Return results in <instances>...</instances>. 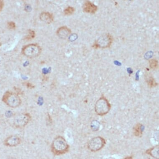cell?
<instances>
[{"mask_svg": "<svg viewBox=\"0 0 159 159\" xmlns=\"http://www.w3.org/2000/svg\"><path fill=\"white\" fill-rule=\"evenodd\" d=\"M150 68L152 69H156L158 67V61L155 59L151 60L150 61Z\"/></svg>", "mask_w": 159, "mask_h": 159, "instance_id": "cell-15", "label": "cell"}, {"mask_svg": "<svg viewBox=\"0 0 159 159\" xmlns=\"http://www.w3.org/2000/svg\"><path fill=\"white\" fill-rule=\"evenodd\" d=\"M75 11V9L73 7H69L65 9L64 12L66 15H70L74 13Z\"/></svg>", "mask_w": 159, "mask_h": 159, "instance_id": "cell-14", "label": "cell"}, {"mask_svg": "<svg viewBox=\"0 0 159 159\" xmlns=\"http://www.w3.org/2000/svg\"><path fill=\"white\" fill-rule=\"evenodd\" d=\"M35 36V33L34 31L32 30H29V35H28L27 39H31L34 38Z\"/></svg>", "mask_w": 159, "mask_h": 159, "instance_id": "cell-17", "label": "cell"}, {"mask_svg": "<svg viewBox=\"0 0 159 159\" xmlns=\"http://www.w3.org/2000/svg\"><path fill=\"white\" fill-rule=\"evenodd\" d=\"M113 41V38L109 34H107L105 37L98 41L93 45V47L95 48H106L110 47Z\"/></svg>", "mask_w": 159, "mask_h": 159, "instance_id": "cell-7", "label": "cell"}, {"mask_svg": "<svg viewBox=\"0 0 159 159\" xmlns=\"http://www.w3.org/2000/svg\"><path fill=\"white\" fill-rule=\"evenodd\" d=\"M83 10L85 13L94 14L98 10L97 6L89 1L84 2Z\"/></svg>", "mask_w": 159, "mask_h": 159, "instance_id": "cell-9", "label": "cell"}, {"mask_svg": "<svg viewBox=\"0 0 159 159\" xmlns=\"http://www.w3.org/2000/svg\"><path fill=\"white\" fill-rule=\"evenodd\" d=\"M31 119V116L29 113L19 114L14 117L13 125L17 128H24L29 124Z\"/></svg>", "mask_w": 159, "mask_h": 159, "instance_id": "cell-5", "label": "cell"}, {"mask_svg": "<svg viewBox=\"0 0 159 159\" xmlns=\"http://www.w3.org/2000/svg\"><path fill=\"white\" fill-rule=\"evenodd\" d=\"M71 30L66 26H62L59 28L57 31V34L59 37L65 39L71 34Z\"/></svg>", "mask_w": 159, "mask_h": 159, "instance_id": "cell-10", "label": "cell"}, {"mask_svg": "<svg viewBox=\"0 0 159 159\" xmlns=\"http://www.w3.org/2000/svg\"><path fill=\"white\" fill-rule=\"evenodd\" d=\"M2 101L9 107L16 108L21 104L22 101L20 97L15 93L7 91L3 95Z\"/></svg>", "mask_w": 159, "mask_h": 159, "instance_id": "cell-2", "label": "cell"}, {"mask_svg": "<svg viewBox=\"0 0 159 159\" xmlns=\"http://www.w3.org/2000/svg\"><path fill=\"white\" fill-rule=\"evenodd\" d=\"M146 153L152 157L156 159H159V146L157 145L146 151Z\"/></svg>", "mask_w": 159, "mask_h": 159, "instance_id": "cell-12", "label": "cell"}, {"mask_svg": "<svg viewBox=\"0 0 159 159\" xmlns=\"http://www.w3.org/2000/svg\"><path fill=\"white\" fill-rule=\"evenodd\" d=\"M40 19L44 22L50 24L53 21V17L52 14L49 12H43L40 16Z\"/></svg>", "mask_w": 159, "mask_h": 159, "instance_id": "cell-11", "label": "cell"}, {"mask_svg": "<svg viewBox=\"0 0 159 159\" xmlns=\"http://www.w3.org/2000/svg\"><path fill=\"white\" fill-rule=\"evenodd\" d=\"M3 5H4V2L3 1L0 0V11L3 9Z\"/></svg>", "mask_w": 159, "mask_h": 159, "instance_id": "cell-19", "label": "cell"}, {"mask_svg": "<svg viewBox=\"0 0 159 159\" xmlns=\"http://www.w3.org/2000/svg\"><path fill=\"white\" fill-rule=\"evenodd\" d=\"M8 28L10 29H16V24L13 22H10L8 23Z\"/></svg>", "mask_w": 159, "mask_h": 159, "instance_id": "cell-18", "label": "cell"}, {"mask_svg": "<svg viewBox=\"0 0 159 159\" xmlns=\"http://www.w3.org/2000/svg\"><path fill=\"white\" fill-rule=\"evenodd\" d=\"M150 79L148 80V84L149 86L150 87H153L155 86H156L157 84H156V83L155 82V80L153 78H152V77H150Z\"/></svg>", "mask_w": 159, "mask_h": 159, "instance_id": "cell-16", "label": "cell"}, {"mask_svg": "<svg viewBox=\"0 0 159 159\" xmlns=\"http://www.w3.org/2000/svg\"><path fill=\"white\" fill-rule=\"evenodd\" d=\"M22 52L27 57H34L39 56L41 52V48L36 44H30L24 46Z\"/></svg>", "mask_w": 159, "mask_h": 159, "instance_id": "cell-6", "label": "cell"}, {"mask_svg": "<svg viewBox=\"0 0 159 159\" xmlns=\"http://www.w3.org/2000/svg\"><path fill=\"white\" fill-rule=\"evenodd\" d=\"M106 140L101 137L92 138L88 143V148L90 151L96 152L101 150L106 145Z\"/></svg>", "mask_w": 159, "mask_h": 159, "instance_id": "cell-4", "label": "cell"}, {"mask_svg": "<svg viewBox=\"0 0 159 159\" xmlns=\"http://www.w3.org/2000/svg\"><path fill=\"white\" fill-rule=\"evenodd\" d=\"M69 148V145L66 139L61 136H58L52 142L51 151L55 155L59 156L68 152Z\"/></svg>", "mask_w": 159, "mask_h": 159, "instance_id": "cell-1", "label": "cell"}, {"mask_svg": "<svg viewBox=\"0 0 159 159\" xmlns=\"http://www.w3.org/2000/svg\"><path fill=\"white\" fill-rule=\"evenodd\" d=\"M21 142V138L16 135L10 136L5 140L4 145L7 146L14 147L18 146Z\"/></svg>", "mask_w": 159, "mask_h": 159, "instance_id": "cell-8", "label": "cell"}, {"mask_svg": "<svg viewBox=\"0 0 159 159\" xmlns=\"http://www.w3.org/2000/svg\"><path fill=\"white\" fill-rule=\"evenodd\" d=\"M124 159H133L131 157H127L125 158Z\"/></svg>", "mask_w": 159, "mask_h": 159, "instance_id": "cell-20", "label": "cell"}, {"mask_svg": "<svg viewBox=\"0 0 159 159\" xmlns=\"http://www.w3.org/2000/svg\"><path fill=\"white\" fill-rule=\"evenodd\" d=\"M7 159H16L15 158L13 157H8V158H7Z\"/></svg>", "mask_w": 159, "mask_h": 159, "instance_id": "cell-21", "label": "cell"}, {"mask_svg": "<svg viewBox=\"0 0 159 159\" xmlns=\"http://www.w3.org/2000/svg\"><path fill=\"white\" fill-rule=\"evenodd\" d=\"M111 107V104L107 99L104 97H102L95 103V111L99 116H103L109 112Z\"/></svg>", "mask_w": 159, "mask_h": 159, "instance_id": "cell-3", "label": "cell"}, {"mask_svg": "<svg viewBox=\"0 0 159 159\" xmlns=\"http://www.w3.org/2000/svg\"><path fill=\"white\" fill-rule=\"evenodd\" d=\"M134 133L135 136L140 137L143 134V127L141 124H137L134 128Z\"/></svg>", "mask_w": 159, "mask_h": 159, "instance_id": "cell-13", "label": "cell"}]
</instances>
